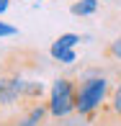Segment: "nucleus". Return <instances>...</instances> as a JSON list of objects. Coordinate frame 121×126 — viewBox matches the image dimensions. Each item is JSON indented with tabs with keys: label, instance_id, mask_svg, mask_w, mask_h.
<instances>
[{
	"label": "nucleus",
	"instance_id": "obj_1",
	"mask_svg": "<svg viewBox=\"0 0 121 126\" xmlns=\"http://www.w3.org/2000/svg\"><path fill=\"white\" fill-rule=\"evenodd\" d=\"M108 93H111V82L106 77H101V75L80 80L77 82V108H75V113L93 118L95 111L106 103Z\"/></svg>",
	"mask_w": 121,
	"mask_h": 126
},
{
	"label": "nucleus",
	"instance_id": "obj_2",
	"mask_svg": "<svg viewBox=\"0 0 121 126\" xmlns=\"http://www.w3.org/2000/svg\"><path fill=\"white\" fill-rule=\"evenodd\" d=\"M49 113L57 118H67L75 113L77 108V82L72 77H59L52 85V95H49Z\"/></svg>",
	"mask_w": 121,
	"mask_h": 126
},
{
	"label": "nucleus",
	"instance_id": "obj_3",
	"mask_svg": "<svg viewBox=\"0 0 121 126\" xmlns=\"http://www.w3.org/2000/svg\"><path fill=\"white\" fill-rule=\"evenodd\" d=\"M95 113L98 116H93V118L98 126H121V75L111 85V93H108L106 103Z\"/></svg>",
	"mask_w": 121,
	"mask_h": 126
},
{
	"label": "nucleus",
	"instance_id": "obj_4",
	"mask_svg": "<svg viewBox=\"0 0 121 126\" xmlns=\"http://www.w3.org/2000/svg\"><path fill=\"white\" fill-rule=\"evenodd\" d=\"M72 16H93L98 10V0H80V3L72 5Z\"/></svg>",
	"mask_w": 121,
	"mask_h": 126
},
{
	"label": "nucleus",
	"instance_id": "obj_5",
	"mask_svg": "<svg viewBox=\"0 0 121 126\" xmlns=\"http://www.w3.org/2000/svg\"><path fill=\"white\" fill-rule=\"evenodd\" d=\"M103 57H106V59H111V62H121V36H116L113 41L106 44Z\"/></svg>",
	"mask_w": 121,
	"mask_h": 126
},
{
	"label": "nucleus",
	"instance_id": "obj_6",
	"mask_svg": "<svg viewBox=\"0 0 121 126\" xmlns=\"http://www.w3.org/2000/svg\"><path fill=\"white\" fill-rule=\"evenodd\" d=\"M77 41H80V36H75V33H65V36H59L54 41V49H72Z\"/></svg>",
	"mask_w": 121,
	"mask_h": 126
},
{
	"label": "nucleus",
	"instance_id": "obj_7",
	"mask_svg": "<svg viewBox=\"0 0 121 126\" xmlns=\"http://www.w3.org/2000/svg\"><path fill=\"white\" fill-rule=\"evenodd\" d=\"M52 57L59 59V62H65V64L75 62V51H72V49H54V47H52Z\"/></svg>",
	"mask_w": 121,
	"mask_h": 126
},
{
	"label": "nucleus",
	"instance_id": "obj_8",
	"mask_svg": "<svg viewBox=\"0 0 121 126\" xmlns=\"http://www.w3.org/2000/svg\"><path fill=\"white\" fill-rule=\"evenodd\" d=\"M16 33H18V31H16L13 26H8V23H0V36H16Z\"/></svg>",
	"mask_w": 121,
	"mask_h": 126
},
{
	"label": "nucleus",
	"instance_id": "obj_9",
	"mask_svg": "<svg viewBox=\"0 0 121 126\" xmlns=\"http://www.w3.org/2000/svg\"><path fill=\"white\" fill-rule=\"evenodd\" d=\"M8 5H10V0H0V13H3V10L8 8Z\"/></svg>",
	"mask_w": 121,
	"mask_h": 126
}]
</instances>
